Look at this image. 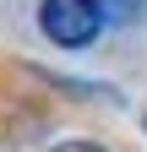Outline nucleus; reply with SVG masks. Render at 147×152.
Returning a JSON list of instances; mask_svg holds the SVG:
<instances>
[{
	"label": "nucleus",
	"instance_id": "1",
	"mask_svg": "<svg viewBox=\"0 0 147 152\" xmlns=\"http://www.w3.org/2000/svg\"><path fill=\"white\" fill-rule=\"evenodd\" d=\"M38 27L60 49H87L104 33V16H98V0H38Z\"/></svg>",
	"mask_w": 147,
	"mask_h": 152
},
{
	"label": "nucleus",
	"instance_id": "2",
	"mask_svg": "<svg viewBox=\"0 0 147 152\" xmlns=\"http://www.w3.org/2000/svg\"><path fill=\"white\" fill-rule=\"evenodd\" d=\"M142 11H147V0H98V16H104V27H131Z\"/></svg>",
	"mask_w": 147,
	"mask_h": 152
},
{
	"label": "nucleus",
	"instance_id": "3",
	"mask_svg": "<svg viewBox=\"0 0 147 152\" xmlns=\"http://www.w3.org/2000/svg\"><path fill=\"white\" fill-rule=\"evenodd\" d=\"M54 152H104V147H98V141H60Z\"/></svg>",
	"mask_w": 147,
	"mask_h": 152
}]
</instances>
